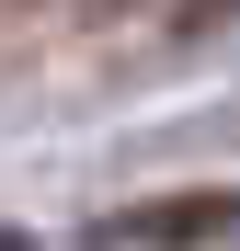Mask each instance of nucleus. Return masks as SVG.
<instances>
[{"label":"nucleus","instance_id":"1","mask_svg":"<svg viewBox=\"0 0 240 251\" xmlns=\"http://www.w3.org/2000/svg\"><path fill=\"white\" fill-rule=\"evenodd\" d=\"M114 240H137V251H194V240H229L240 228V194L229 183H194V194H149L126 205V217H103Z\"/></svg>","mask_w":240,"mask_h":251},{"label":"nucleus","instance_id":"2","mask_svg":"<svg viewBox=\"0 0 240 251\" xmlns=\"http://www.w3.org/2000/svg\"><path fill=\"white\" fill-rule=\"evenodd\" d=\"M206 12H240V0H194V23H206Z\"/></svg>","mask_w":240,"mask_h":251},{"label":"nucleus","instance_id":"3","mask_svg":"<svg viewBox=\"0 0 240 251\" xmlns=\"http://www.w3.org/2000/svg\"><path fill=\"white\" fill-rule=\"evenodd\" d=\"M0 251H34V240H23V228H0Z\"/></svg>","mask_w":240,"mask_h":251},{"label":"nucleus","instance_id":"4","mask_svg":"<svg viewBox=\"0 0 240 251\" xmlns=\"http://www.w3.org/2000/svg\"><path fill=\"white\" fill-rule=\"evenodd\" d=\"M92 12H114V0H92Z\"/></svg>","mask_w":240,"mask_h":251}]
</instances>
